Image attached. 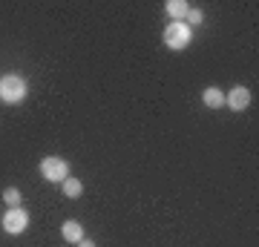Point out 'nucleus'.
<instances>
[{
  "label": "nucleus",
  "instance_id": "nucleus-12",
  "mask_svg": "<svg viewBox=\"0 0 259 247\" xmlns=\"http://www.w3.org/2000/svg\"><path fill=\"white\" fill-rule=\"evenodd\" d=\"M78 247H95V244H93V241H83V238H81V241H78Z\"/></svg>",
  "mask_w": 259,
  "mask_h": 247
},
{
  "label": "nucleus",
  "instance_id": "nucleus-2",
  "mask_svg": "<svg viewBox=\"0 0 259 247\" xmlns=\"http://www.w3.org/2000/svg\"><path fill=\"white\" fill-rule=\"evenodd\" d=\"M190 40H193V32H190V26H187L185 20L182 23H170V26L164 29V43H167V49H187L190 46Z\"/></svg>",
  "mask_w": 259,
  "mask_h": 247
},
{
  "label": "nucleus",
  "instance_id": "nucleus-1",
  "mask_svg": "<svg viewBox=\"0 0 259 247\" xmlns=\"http://www.w3.org/2000/svg\"><path fill=\"white\" fill-rule=\"evenodd\" d=\"M29 95V83L20 75H3L0 78V101L3 104H20Z\"/></svg>",
  "mask_w": 259,
  "mask_h": 247
},
{
  "label": "nucleus",
  "instance_id": "nucleus-9",
  "mask_svg": "<svg viewBox=\"0 0 259 247\" xmlns=\"http://www.w3.org/2000/svg\"><path fill=\"white\" fill-rule=\"evenodd\" d=\"M61 190H64L66 199H78V195L83 192V187H81V181H78V178H72V175H69V178H64V181H61Z\"/></svg>",
  "mask_w": 259,
  "mask_h": 247
},
{
  "label": "nucleus",
  "instance_id": "nucleus-6",
  "mask_svg": "<svg viewBox=\"0 0 259 247\" xmlns=\"http://www.w3.org/2000/svg\"><path fill=\"white\" fill-rule=\"evenodd\" d=\"M61 236H64V241H69V244H78V241L83 238V227L78 224V221L69 219V221L61 224Z\"/></svg>",
  "mask_w": 259,
  "mask_h": 247
},
{
  "label": "nucleus",
  "instance_id": "nucleus-3",
  "mask_svg": "<svg viewBox=\"0 0 259 247\" xmlns=\"http://www.w3.org/2000/svg\"><path fill=\"white\" fill-rule=\"evenodd\" d=\"M40 175L47 178V181H64L69 178V164H66L64 158H44L40 161Z\"/></svg>",
  "mask_w": 259,
  "mask_h": 247
},
{
  "label": "nucleus",
  "instance_id": "nucleus-7",
  "mask_svg": "<svg viewBox=\"0 0 259 247\" xmlns=\"http://www.w3.org/2000/svg\"><path fill=\"white\" fill-rule=\"evenodd\" d=\"M202 101L207 110H219V107H225V92L222 89H216V86H207L202 95Z\"/></svg>",
  "mask_w": 259,
  "mask_h": 247
},
{
  "label": "nucleus",
  "instance_id": "nucleus-10",
  "mask_svg": "<svg viewBox=\"0 0 259 247\" xmlns=\"http://www.w3.org/2000/svg\"><path fill=\"white\" fill-rule=\"evenodd\" d=\"M3 202L9 204V207H18V204H20V190H15V187L3 190Z\"/></svg>",
  "mask_w": 259,
  "mask_h": 247
},
{
  "label": "nucleus",
  "instance_id": "nucleus-11",
  "mask_svg": "<svg viewBox=\"0 0 259 247\" xmlns=\"http://www.w3.org/2000/svg\"><path fill=\"white\" fill-rule=\"evenodd\" d=\"M187 26H196V23H202V12L199 9H190L187 12V20H185Z\"/></svg>",
  "mask_w": 259,
  "mask_h": 247
},
{
  "label": "nucleus",
  "instance_id": "nucleus-5",
  "mask_svg": "<svg viewBox=\"0 0 259 247\" xmlns=\"http://www.w3.org/2000/svg\"><path fill=\"white\" fill-rule=\"evenodd\" d=\"M225 107H231L233 112H242L250 107V89H245V86H233L228 95H225Z\"/></svg>",
  "mask_w": 259,
  "mask_h": 247
},
{
  "label": "nucleus",
  "instance_id": "nucleus-8",
  "mask_svg": "<svg viewBox=\"0 0 259 247\" xmlns=\"http://www.w3.org/2000/svg\"><path fill=\"white\" fill-rule=\"evenodd\" d=\"M167 15L170 18H176V23H182V20L187 18V12H190V6H187L185 0H167Z\"/></svg>",
  "mask_w": 259,
  "mask_h": 247
},
{
  "label": "nucleus",
  "instance_id": "nucleus-4",
  "mask_svg": "<svg viewBox=\"0 0 259 247\" xmlns=\"http://www.w3.org/2000/svg\"><path fill=\"white\" fill-rule=\"evenodd\" d=\"M29 227V213L23 207H9V213L3 216V230L9 233V236H18L23 230Z\"/></svg>",
  "mask_w": 259,
  "mask_h": 247
}]
</instances>
